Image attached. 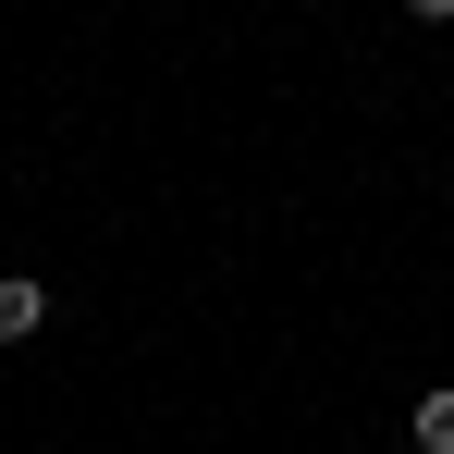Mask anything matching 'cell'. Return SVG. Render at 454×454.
Segmentation results:
<instances>
[{
	"mask_svg": "<svg viewBox=\"0 0 454 454\" xmlns=\"http://www.w3.org/2000/svg\"><path fill=\"white\" fill-rule=\"evenodd\" d=\"M50 332V283L37 270H0V344H37Z\"/></svg>",
	"mask_w": 454,
	"mask_h": 454,
	"instance_id": "cell-1",
	"label": "cell"
},
{
	"mask_svg": "<svg viewBox=\"0 0 454 454\" xmlns=\"http://www.w3.org/2000/svg\"><path fill=\"white\" fill-rule=\"evenodd\" d=\"M405 442H418V454H454V380H442V393H418V418H405Z\"/></svg>",
	"mask_w": 454,
	"mask_h": 454,
	"instance_id": "cell-2",
	"label": "cell"
},
{
	"mask_svg": "<svg viewBox=\"0 0 454 454\" xmlns=\"http://www.w3.org/2000/svg\"><path fill=\"white\" fill-rule=\"evenodd\" d=\"M405 12H418V25H454V0H405Z\"/></svg>",
	"mask_w": 454,
	"mask_h": 454,
	"instance_id": "cell-3",
	"label": "cell"
},
{
	"mask_svg": "<svg viewBox=\"0 0 454 454\" xmlns=\"http://www.w3.org/2000/svg\"><path fill=\"white\" fill-rule=\"evenodd\" d=\"M442 98H454V86H442Z\"/></svg>",
	"mask_w": 454,
	"mask_h": 454,
	"instance_id": "cell-4",
	"label": "cell"
}]
</instances>
